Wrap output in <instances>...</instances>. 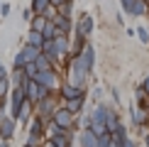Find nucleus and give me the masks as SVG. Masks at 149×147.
<instances>
[{
  "instance_id": "f257e3e1",
  "label": "nucleus",
  "mask_w": 149,
  "mask_h": 147,
  "mask_svg": "<svg viewBox=\"0 0 149 147\" xmlns=\"http://www.w3.org/2000/svg\"><path fill=\"white\" fill-rule=\"evenodd\" d=\"M32 57H37V47H32L29 44L27 49H22L20 54H17V61H15V66L20 69V66H27L29 61H32Z\"/></svg>"
},
{
  "instance_id": "f03ea898",
  "label": "nucleus",
  "mask_w": 149,
  "mask_h": 147,
  "mask_svg": "<svg viewBox=\"0 0 149 147\" xmlns=\"http://www.w3.org/2000/svg\"><path fill=\"white\" fill-rule=\"evenodd\" d=\"M122 5H125V10H130L132 15H144L147 12L144 0H122Z\"/></svg>"
},
{
  "instance_id": "7ed1b4c3",
  "label": "nucleus",
  "mask_w": 149,
  "mask_h": 147,
  "mask_svg": "<svg viewBox=\"0 0 149 147\" xmlns=\"http://www.w3.org/2000/svg\"><path fill=\"white\" fill-rule=\"evenodd\" d=\"M37 81H39L42 86H52L54 83V74L52 71H39L37 74Z\"/></svg>"
},
{
  "instance_id": "20e7f679",
  "label": "nucleus",
  "mask_w": 149,
  "mask_h": 147,
  "mask_svg": "<svg viewBox=\"0 0 149 147\" xmlns=\"http://www.w3.org/2000/svg\"><path fill=\"white\" fill-rule=\"evenodd\" d=\"M93 137H95V130H88V132L83 135V145L86 147H100V142H95Z\"/></svg>"
},
{
  "instance_id": "39448f33",
  "label": "nucleus",
  "mask_w": 149,
  "mask_h": 147,
  "mask_svg": "<svg viewBox=\"0 0 149 147\" xmlns=\"http://www.w3.org/2000/svg\"><path fill=\"white\" fill-rule=\"evenodd\" d=\"M56 123L59 125H69L71 123V110H59L56 113Z\"/></svg>"
},
{
  "instance_id": "423d86ee",
  "label": "nucleus",
  "mask_w": 149,
  "mask_h": 147,
  "mask_svg": "<svg viewBox=\"0 0 149 147\" xmlns=\"http://www.w3.org/2000/svg\"><path fill=\"white\" fill-rule=\"evenodd\" d=\"M54 145H56V147H69V135H66V132H56Z\"/></svg>"
},
{
  "instance_id": "0eeeda50",
  "label": "nucleus",
  "mask_w": 149,
  "mask_h": 147,
  "mask_svg": "<svg viewBox=\"0 0 149 147\" xmlns=\"http://www.w3.org/2000/svg\"><path fill=\"white\" fill-rule=\"evenodd\" d=\"M91 27H93V22H91V17L86 15L83 20H81V24H78V29H81V34H88V32H91Z\"/></svg>"
},
{
  "instance_id": "6e6552de",
  "label": "nucleus",
  "mask_w": 149,
  "mask_h": 147,
  "mask_svg": "<svg viewBox=\"0 0 149 147\" xmlns=\"http://www.w3.org/2000/svg\"><path fill=\"white\" fill-rule=\"evenodd\" d=\"M52 0H34V12H47Z\"/></svg>"
},
{
  "instance_id": "1a4fd4ad",
  "label": "nucleus",
  "mask_w": 149,
  "mask_h": 147,
  "mask_svg": "<svg viewBox=\"0 0 149 147\" xmlns=\"http://www.w3.org/2000/svg\"><path fill=\"white\" fill-rule=\"evenodd\" d=\"M29 44L37 47V44H42V34H39V29H34L32 34H29Z\"/></svg>"
},
{
  "instance_id": "9d476101",
  "label": "nucleus",
  "mask_w": 149,
  "mask_h": 147,
  "mask_svg": "<svg viewBox=\"0 0 149 147\" xmlns=\"http://www.w3.org/2000/svg\"><path fill=\"white\" fill-rule=\"evenodd\" d=\"M64 96H69V98H78V88H73V86H66V88H64Z\"/></svg>"
},
{
  "instance_id": "9b49d317",
  "label": "nucleus",
  "mask_w": 149,
  "mask_h": 147,
  "mask_svg": "<svg viewBox=\"0 0 149 147\" xmlns=\"http://www.w3.org/2000/svg\"><path fill=\"white\" fill-rule=\"evenodd\" d=\"M132 115H134V123H142V120H144V113H139V108H132Z\"/></svg>"
},
{
  "instance_id": "f8f14e48",
  "label": "nucleus",
  "mask_w": 149,
  "mask_h": 147,
  "mask_svg": "<svg viewBox=\"0 0 149 147\" xmlns=\"http://www.w3.org/2000/svg\"><path fill=\"white\" fill-rule=\"evenodd\" d=\"M137 34H139V39H142V42H149V32H147L144 27H139V29H137Z\"/></svg>"
},
{
  "instance_id": "ddd939ff",
  "label": "nucleus",
  "mask_w": 149,
  "mask_h": 147,
  "mask_svg": "<svg viewBox=\"0 0 149 147\" xmlns=\"http://www.w3.org/2000/svg\"><path fill=\"white\" fill-rule=\"evenodd\" d=\"M56 52H66V42L61 39V37H59V39H56Z\"/></svg>"
},
{
  "instance_id": "4468645a",
  "label": "nucleus",
  "mask_w": 149,
  "mask_h": 147,
  "mask_svg": "<svg viewBox=\"0 0 149 147\" xmlns=\"http://www.w3.org/2000/svg\"><path fill=\"white\" fill-rule=\"evenodd\" d=\"M81 106V98H71V103H69V110H76Z\"/></svg>"
},
{
  "instance_id": "2eb2a0df",
  "label": "nucleus",
  "mask_w": 149,
  "mask_h": 147,
  "mask_svg": "<svg viewBox=\"0 0 149 147\" xmlns=\"http://www.w3.org/2000/svg\"><path fill=\"white\" fill-rule=\"evenodd\" d=\"M3 132H5V135L12 132V123H3Z\"/></svg>"
},
{
  "instance_id": "dca6fc26",
  "label": "nucleus",
  "mask_w": 149,
  "mask_h": 147,
  "mask_svg": "<svg viewBox=\"0 0 149 147\" xmlns=\"http://www.w3.org/2000/svg\"><path fill=\"white\" fill-rule=\"evenodd\" d=\"M120 147H134V145L130 142V140H122V142H120Z\"/></svg>"
},
{
  "instance_id": "f3484780",
  "label": "nucleus",
  "mask_w": 149,
  "mask_h": 147,
  "mask_svg": "<svg viewBox=\"0 0 149 147\" xmlns=\"http://www.w3.org/2000/svg\"><path fill=\"white\" fill-rule=\"evenodd\" d=\"M52 3H54V5H64V0H52Z\"/></svg>"
},
{
  "instance_id": "a211bd4d",
  "label": "nucleus",
  "mask_w": 149,
  "mask_h": 147,
  "mask_svg": "<svg viewBox=\"0 0 149 147\" xmlns=\"http://www.w3.org/2000/svg\"><path fill=\"white\" fill-rule=\"evenodd\" d=\"M144 88H147V91H149V81H144Z\"/></svg>"
},
{
  "instance_id": "6ab92c4d",
  "label": "nucleus",
  "mask_w": 149,
  "mask_h": 147,
  "mask_svg": "<svg viewBox=\"0 0 149 147\" xmlns=\"http://www.w3.org/2000/svg\"><path fill=\"white\" fill-rule=\"evenodd\" d=\"M27 147H32V145H27Z\"/></svg>"
}]
</instances>
